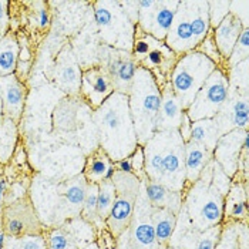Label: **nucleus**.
Masks as SVG:
<instances>
[{
  "instance_id": "1",
  "label": "nucleus",
  "mask_w": 249,
  "mask_h": 249,
  "mask_svg": "<svg viewBox=\"0 0 249 249\" xmlns=\"http://www.w3.org/2000/svg\"><path fill=\"white\" fill-rule=\"evenodd\" d=\"M91 121L100 148L106 151L113 162L130 157L137 148L138 142L127 94L114 91L93 111Z\"/></svg>"
},
{
  "instance_id": "2",
  "label": "nucleus",
  "mask_w": 249,
  "mask_h": 249,
  "mask_svg": "<svg viewBox=\"0 0 249 249\" xmlns=\"http://www.w3.org/2000/svg\"><path fill=\"white\" fill-rule=\"evenodd\" d=\"M145 178L174 192L185 191V142L178 130L157 131L142 145Z\"/></svg>"
},
{
  "instance_id": "3",
  "label": "nucleus",
  "mask_w": 249,
  "mask_h": 249,
  "mask_svg": "<svg viewBox=\"0 0 249 249\" xmlns=\"http://www.w3.org/2000/svg\"><path fill=\"white\" fill-rule=\"evenodd\" d=\"M207 0H179L164 43L177 57L194 52L211 32Z\"/></svg>"
},
{
  "instance_id": "4",
  "label": "nucleus",
  "mask_w": 249,
  "mask_h": 249,
  "mask_svg": "<svg viewBox=\"0 0 249 249\" xmlns=\"http://www.w3.org/2000/svg\"><path fill=\"white\" fill-rule=\"evenodd\" d=\"M130 113L138 145H144L155 133L161 106V87L153 73L138 66L128 93Z\"/></svg>"
},
{
  "instance_id": "5",
  "label": "nucleus",
  "mask_w": 249,
  "mask_h": 249,
  "mask_svg": "<svg viewBox=\"0 0 249 249\" xmlns=\"http://www.w3.org/2000/svg\"><path fill=\"white\" fill-rule=\"evenodd\" d=\"M224 201L225 195L212 184L211 161L201 177L192 184L187 195L185 208L194 227L198 231H205L218 225L224 215Z\"/></svg>"
},
{
  "instance_id": "6",
  "label": "nucleus",
  "mask_w": 249,
  "mask_h": 249,
  "mask_svg": "<svg viewBox=\"0 0 249 249\" xmlns=\"http://www.w3.org/2000/svg\"><path fill=\"white\" fill-rule=\"evenodd\" d=\"M216 67L215 63L196 50L177 58L168 83L184 110L190 107L194 97Z\"/></svg>"
},
{
  "instance_id": "7",
  "label": "nucleus",
  "mask_w": 249,
  "mask_h": 249,
  "mask_svg": "<svg viewBox=\"0 0 249 249\" xmlns=\"http://www.w3.org/2000/svg\"><path fill=\"white\" fill-rule=\"evenodd\" d=\"M96 21L103 44L131 53L135 24L131 23L120 1H94Z\"/></svg>"
},
{
  "instance_id": "8",
  "label": "nucleus",
  "mask_w": 249,
  "mask_h": 249,
  "mask_svg": "<svg viewBox=\"0 0 249 249\" xmlns=\"http://www.w3.org/2000/svg\"><path fill=\"white\" fill-rule=\"evenodd\" d=\"M230 96L228 71L224 67H216L212 71L204 86L194 97L190 107L185 110L191 121L204 118H213L219 113Z\"/></svg>"
},
{
  "instance_id": "9",
  "label": "nucleus",
  "mask_w": 249,
  "mask_h": 249,
  "mask_svg": "<svg viewBox=\"0 0 249 249\" xmlns=\"http://www.w3.org/2000/svg\"><path fill=\"white\" fill-rule=\"evenodd\" d=\"M115 187V198L108 218L106 219L110 233L117 238L121 232L130 227L135 201L141 188V179L134 174L117 171L113 178Z\"/></svg>"
},
{
  "instance_id": "10",
  "label": "nucleus",
  "mask_w": 249,
  "mask_h": 249,
  "mask_svg": "<svg viewBox=\"0 0 249 249\" xmlns=\"http://www.w3.org/2000/svg\"><path fill=\"white\" fill-rule=\"evenodd\" d=\"M179 0H138L137 26L145 35L164 41L171 26Z\"/></svg>"
},
{
  "instance_id": "11",
  "label": "nucleus",
  "mask_w": 249,
  "mask_h": 249,
  "mask_svg": "<svg viewBox=\"0 0 249 249\" xmlns=\"http://www.w3.org/2000/svg\"><path fill=\"white\" fill-rule=\"evenodd\" d=\"M97 56L100 58V66L104 67L110 77L115 93L128 96L138 70V63L133 54L125 50L100 44L97 47Z\"/></svg>"
},
{
  "instance_id": "12",
  "label": "nucleus",
  "mask_w": 249,
  "mask_h": 249,
  "mask_svg": "<svg viewBox=\"0 0 249 249\" xmlns=\"http://www.w3.org/2000/svg\"><path fill=\"white\" fill-rule=\"evenodd\" d=\"M1 228L7 236L12 238L43 233V227L35 210V204H32L29 198H20L19 201L3 208Z\"/></svg>"
},
{
  "instance_id": "13",
  "label": "nucleus",
  "mask_w": 249,
  "mask_h": 249,
  "mask_svg": "<svg viewBox=\"0 0 249 249\" xmlns=\"http://www.w3.org/2000/svg\"><path fill=\"white\" fill-rule=\"evenodd\" d=\"M151 211H153V207L147 201V196L144 194V188L141 184L140 194L135 201L133 218H131V222L128 227L133 249L164 248V247H160V244L157 242L153 219H151Z\"/></svg>"
},
{
  "instance_id": "14",
  "label": "nucleus",
  "mask_w": 249,
  "mask_h": 249,
  "mask_svg": "<svg viewBox=\"0 0 249 249\" xmlns=\"http://www.w3.org/2000/svg\"><path fill=\"white\" fill-rule=\"evenodd\" d=\"M248 147V130H233L221 135L212 151L213 161L230 178L239 170L241 154Z\"/></svg>"
},
{
  "instance_id": "15",
  "label": "nucleus",
  "mask_w": 249,
  "mask_h": 249,
  "mask_svg": "<svg viewBox=\"0 0 249 249\" xmlns=\"http://www.w3.org/2000/svg\"><path fill=\"white\" fill-rule=\"evenodd\" d=\"M249 93L230 90L228 100L213 117L219 137L233 130H248Z\"/></svg>"
},
{
  "instance_id": "16",
  "label": "nucleus",
  "mask_w": 249,
  "mask_h": 249,
  "mask_svg": "<svg viewBox=\"0 0 249 249\" xmlns=\"http://www.w3.org/2000/svg\"><path fill=\"white\" fill-rule=\"evenodd\" d=\"M114 93L113 83L103 66L96 64L89 67L81 74L78 96L94 111L108 97Z\"/></svg>"
},
{
  "instance_id": "17",
  "label": "nucleus",
  "mask_w": 249,
  "mask_h": 249,
  "mask_svg": "<svg viewBox=\"0 0 249 249\" xmlns=\"http://www.w3.org/2000/svg\"><path fill=\"white\" fill-rule=\"evenodd\" d=\"M81 74L83 71L71 47L66 46L58 54L54 67V80L57 87L67 93L69 97H77L80 93Z\"/></svg>"
},
{
  "instance_id": "18",
  "label": "nucleus",
  "mask_w": 249,
  "mask_h": 249,
  "mask_svg": "<svg viewBox=\"0 0 249 249\" xmlns=\"http://www.w3.org/2000/svg\"><path fill=\"white\" fill-rule=\"evenodd\" d=\"M26 93H27L26 86L23 84L21 78H19L16 74L0 77L3 117L19 123L24 110Z\"/></svg>"
},
{
  "instance_id": "19",
  "label": "nucleus",
  "mask_w": 249,
  "mask_h": 249,
  "mask_svg": "<svg viewBox=\"0 0 249 249\" xmlns=\"http://www.w3.org/2000/svg\"><path fill=\"white\" fill-rule=\"evenodd\" d=\"M161 87V106H160V114L157 123V131H165V130H178L184 108L173 91L168 81H165Z\"/></svg>"
},
{
  "instance_id": "20",
  "label": "nucleus",
  "mask_w": 249,
  "mask_h": 249,
  "mask_svg": "<svg viewBox=\"0 0 249 249\" xmlns=\"http://www.w3.org/2000/svg\"><path fill=\"white\" fill-rule=\"evenodd\" d=\"M242 30H244L242 23L231 13L212 30V37L224 63H227V60L230 58L231 52Z\"/></svg>"
},
{
  "instance_id": "21",
  "label": "nucleus",
  "mask_w": 249,
  "mask_h": 249,
  "mask_svg": "<svg viewBox=\"0 0 249 249\" xmlns=\"http://www.w3.org/2000/svg\"><path fill=\"white\" fill-rule=\"evenodd\" d=\"M147 201L153 208H168L174 213H178L182 208V194L170 191L162 184L154 182L148 178L141 179Z\"/></svg>"
},
{
  "instance_id": "22",
  "label": "nucleus",
  "mask_w": 249,
  "mask_h": 249,
  "mask_svg": "<svg viewBox=\"0 0 249 249\" xmlns=\"http://www.w3.org/2000/svg\"><path fill=\"white\" fill-rule=\"evenodd\" d=\"M212 151L207 147L188 141L185 142L184 151V167H185V181L192 185L199 177L202 171L210 165L212 161Z\"/></svg>"
},
{
  "instance_id": "23",
  "label": "nucleus",
  "mask_w": 249,
  "mask_h": 249,
  "mask_svg": "<svg viewBox=\"0 0 249 249\" xmlns=\"http://www.w3.org/2000/svg\"><path fill=\"white\" fill-rule=\"evenodd\" d=\"M86 191H87V179L83 174L66 182L64 190L61 191L63 210L66 218L69 216V219H71L81 213Z\"/></svg>"
},
{
  "instance_id": "24",
  "label": "nucleus",
  "mask_w": 249,
  "mask_h": 249,
  "mask_svg": "<svg viewBox=\"0 0 249 249\" xmlns=\"http://www.w3.org/2000/svg\"><path fill=\"white\" fill-rule=\"evenodd\" d=\"M151 219L157 242L160 247H165L171 241L177 227V213L170 211L168 208H153Z\"/></svg>"
},
{
  "instance_id": "25",
  "label": "nucleus",
  "mask_w": 249,
  "mask_h": 249,
  "mask_svg": "<svg viewBox=\"0 0 249 249\" xmlns=\"http://www.w3.org/2000/svg\"><path fill=\"white\" fill-rule=\"evenodd\" d=\"M19 61V43L16 36L9 32L0 40V77L16 74Z\"/></svg>"
},
{
  "instance_id": "26",
  "label": "nucleus",
  "mask_w": 249,
  "mask_h": 249,
  "mask_svg": "<svg viewBox=\"0 0 249 249\" xmlns=\"http://www.w3.org/2000/svg\"><path fill=\"white\" fill-rule=\"evenodd\" d=\"M218 138H219V131H218V125L213 118H204V120L192 121L190 141L201 144V145L207 147L208 150L213 151Z\"/></svg>"
},
{
  "instance_id": "27",
  "label": "nucleus",
  "mask_w": 249,
  "mask_h": 249,
  "mask_svg": "<svg viewBox=\"0 0 249 249\" xmlns=\"http://www.w3.org/2000/svg\"><path fill=\"white\" fill-rule=\"evenodd\" d=\"M81 101L83 100H78L77 97H66L64 100H61V103L54 110V125L58 130L71 131L76 128L77 111Z\"/></svg>"
},
{
  "instance_id": "28",
  "label": "nucleus",
  "mask_w": 249,
  "mask_h": 249,
  "mask_svg": "<svg viewBox=\"0 0 249 249\" xmlns=\"http://www.w3.org/2000/svg\"><path fill=\"white\" fill-rule=\"evenodd\" d=\"M18 123L3 117L0 121V164H7L18 144Z\"/></svg>"
},
{
  "instance_id": "29",
  "label": "nucleus",
  "mask_w": 249,
  "mask_h": 249,
  "mask_svg": "<svg viewBox=\"0 0 249 249\" xmlns=\"http://www.w3.org/2000/svg\"><path fill=\"white\" fill-rule=\"evenodd\" d=\"M114 162L110 160V157L106 154L103 148H97L94 153L87 158L86 167H84V173L83 175L86 177L87 182H94L98 184L104 179L106 171L108 170L110 165H113Z\"/></svg>"
},
{
  "instance_id": "30",
  "label": "nucleus",
  "mask_w": 249,
  "mask_h": 249,
  "mask_svg": "<svg viewBox=\"0 0 249 249\" xmlns=\"http://www.w3.org/2000/svg\"><path fill=\"white\" fill-rule=\"evenodd\" d=\"M248 212V201L247 191H241V185L231 187L224 201V213L230 215L231 218L241 219L245 218Z\"/></svg>"
},
{
  "instance_id": "31",
  "label": "nucleus",
  "mask_w": 249,
  "mask_h": 249,
  "mask_svg": "<svg viewBox=\"0 0 249 249\" xmlns=\"http://www.w3.org/2000/svg\"><path fill=\"white\" fill-rule=\"evenodd\" d=\"M115 198V187L113 181L103 179L98 182V199H97V216L100 221L106 222L113 208Z\"/></svg>"
},
{
  "instance_id": "32",
  "label": "nucleus",
  "mask_w": 249,
  "mask_h": 249,
  "mask_svg": "<svg viewBox=\"0 0 249 249\" xmlns=\"http://www.w3.org/2000/svg\"><path fill=\"white\" fill-rule=\"evenodd\" d=\"M249 58V29H244L242 33L239 35V37L236 40L232 52H231L230 58L225 63V69L230 70L232 67H235L236 64L245 61Z\"/></svg>"
},
{
  "instance_id": "33",
  "label": "nucleus",
  "mask_w": 249,
  "mask_h": 249,
  "mask_svg": "<svg viewBox=\"0 0 249 249\" xmlns=\"http://www.w3.org/2000/svg\"><path fill=\"white\" fill-rule=\"evenodd\" d=\"M97 199H98V184L94 182H87V191H86V198L81 210V218L94 225L98 219L97 216Z\"/></svg>"
},
{
  "instance_id": "34",
  "label": "nucleus",
  "mask_w": 249,
  "mask_h": 249,
  "mask_svg": "<svg viewBox=\"0 0 249 249\" xmlns=\"http://www.w3.org/2000/svg\"><path fill=\"white\" fill-rule=\"evenodd\" d=\"M4 249H47L43 235H26L20 238H6Z\"/></svg>"
},
{
  "instance_id": "35",
  "label": "nucleus",
  "mask_w": 249,
  "mask_h": 249,
  "mask_svg": "<svg viewBox=\"0 0 249 249\" xmlns=\"http://www.w3.org/2000/svg\"><path fill=\"white\" fill-rule=\"evenodd\" d=\"M46 245H47V249H78L76 242L73 241L70 233L64 230V227L50 231Z\"/></svg>"
},
{
  "instance_id": "36",
  "label": "nucleus",
  "mask_w": 249,
  "mask_h": 249,
  "mask_svg": "<svg viewBox=\"0 0 249 249\" xmlns=\"http://www.w3.org/2000/svg\"><path fill=\"white\" fill-rule=\"evenodd\" d=\"M195 50L199 52V53H202L204 56H207V57L210 58L212 63H215L218 67H224V69H225V63H224V60L221 57V54H219V52H218V47H216V44H215V41H213V37H212V30L210 32V35L199 43V46H198ZM227 71H228V70H227Z\"/></svg>"
},
{
  "instance_id": "37",
  "label": "nucleus",
  "mask_w": 249,
  "mask_h": 249,
  "mask_svg": "<svg viewBox=\"0 0 249 249\" xmlns=\"http://www.w3.org/2000/svg\"><path fill=\"white\" fill-rule=\"evenodd\" d=\"M231 1H208V12H210V23L213 30L222 20L230 15Z\"/></svg>"
},
{
  "instance_id": "38",
  "label": "nucleus",
  "mask_w": 249,
  "mask_h": 249,
  "mask_svg": "<svg viewBox=\"0 0 249 249\" xmlns=\"http://www.w3.org/2000/svg\"><path fill=\"white\" fill-rule=\"evenodd\" d=\"M219 235H221L219 225H215V227L202 231V235L199 236L198 244H196V249H215Z\"/></svg>"
},
{
  "instance_id": "39",
  "label": "nucleus",
  "mask_w": 249,
  "mask_h": 249,
  "mask_svg": "<svg viewBox=\"0 0 249 249\" xmlns=\"http://www.w3.org/2000/svg\"><path fill=\"white\" fill-rule=\"evenodd\" d=\"M130 158H131V164H133V174L135 177H138L140 179H144L145 173H144V150H142V145H137V148L130 155Z\"/></svg>"
},
{
  "instance_id": "40",
  "label": "nucleus",
  "mask_w": 249,
  "mask_h": 249,
  "mask_svg": "<svg viewBox=\"0 0 249 249\" xmlns=\"http://www.w3.org/2000/svg\"><path fill=\"white\" fill-rule=\"evenodd\" d=\"M9 1L0 0V40L9 33Z\"/></svg>"
},
{
  "instance_id": "41",
  "label": "nucleus",
  "mask_w": 249,
  "mask_h": 249,
  "mask_svg": "<svg viewBox=\"0 0 249 249\" xmlns=\"http://www.w3.org/2000/svg\"><path fill=\"white\" fill-rule=\"evenodd\" d=\"M191 125L192 121L190 120V117L187 115V113L184 111L182 120H181V124H179V127H178V133L181 135V138L184 140V142H188V141H190V137H191Z\"/></svg>"
},
{
  "instance_id": "42",
  "label": "nucleus",
  "mask_w": 249,
  "mask_h": 249,
  "mask_svg": "<svg viewBox=\"0 0 249 249\" xmlns=\"http://www.w3.org/2000/svg\"><path fill=\"white\" fill-rule=\"evenodd\" d=\"M115 249H133L131 247V241H130V232L128 228L121 232L117 238H115Z\"/></svg>"
},
{
  "instance_id": "43",
  "label": "nucleus",
  "mask_w": 249,
  "mask_h": 249,
  "mask_svg": "<svg viewBox=\"0 0 249 249\" xmlns=\"http://www.w3.org/2000/svg\"><path fill=\"white\" fill-rule=\"evenodd\" d=\"M37 20L38 26L41 29H47L50 24V15H49V10L44 3H41V7L37 10Z\"/></svg>"
},
{
  "instance_id": "44",
  "label": "nucleus",
  "mask_w": 249,
  "mask_h": 249,
  "mask_svg": "<svg viewBox=\"0 0 249 249\" xmlns=\"http://www.w3.org/2000/svg\"><path fill=\"white\" fill-rule=\"evenodd\" d=\"M114 165L115 168H117V171H120V173L133 174V164H131V158L130 157L117 161V162H114Z\"/></svg>"
},
{
  "instance_id": "45",
  "label": "nucleus",
  "mask_w": 249,
  "mask_h": 249,
  "mask_svg": "<svg viewBox=\"0 0 249 249\" xmlns=\"http://www.w3.org/2000/svg\"><path fill=\"white\" fill-rule=\"evenodd\" d=\"M7 190V181L6 178H0V227H1V212H3V204H4V196Z\"/></svg>"
},
{
  "instance_id": "46",
  "label": "nucleus",
  "mask_w": 249,
  "mask_h": 249,
  "mask_svg": "<svg viewBox=\"0 0 249 249\" xmlns=\"http://www.w3.org/2000/svg\"><path fill=\"white\" fill-rule=\"evenodd\" d=\"M115 173H117V168H115V165H110L108 167V170L106 171V175H104V179H107V181H113V178H114Z\"/></svg>"
},
{
  "instance_id": "47",
  "label": "nucleus",
  "mask_w": 249,
  "mask_h": 249,
  "mask_svg": "<svg viewBox=\"0 0 249 249\" xmlns=\"http://www.w3.org/2000/svg\"><path fill=\"white\" fill-rule=\"evenodd\" d=\"M3 118V107H1V94H0V121Z\"/></svg>"
},
{
  "instance_id": "48",
  "label": "nucleus",
  "mask_w": 249,
  "mask_h": 249,
  "mask_svg": "<svg viewBox=\"0 0 249 249\" xmlns=\"http://www.w3.org/2000/svg\"><path fill=\"white\" fill-rule=\"evenodd\" d=\"M84 249H98V247H97V245H94V244H90L89 247H86Z\"/></svg>"
}]
</instances>
